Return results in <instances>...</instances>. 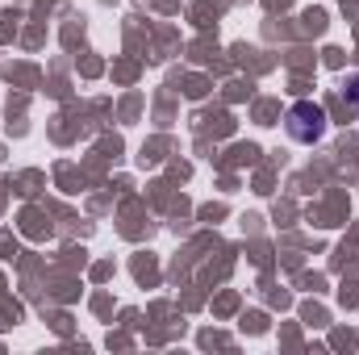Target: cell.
<instances>
[{
    "label": "cell",
    "instance_id": "1",
    "mask_svg": "<svg viewBox=\"0 0 359 355\" xmlns=\"http://www.w3.org/2000/svg\"><path fill=\"white\" fill-rule=\"evenodd\" d=\"M284 134H288L292 142H301V147L322 142V138H326V109L313 105V100L288 105V113H284Z\"/></svg>",
    "mask_w": 359,
    "mask_h": 355
},
{
    "label": "cell",
    "instance_id": "2",
    "mask_svg": "<svg viewBox=\"0 0 359 355\" xmlns=\"http://www.w3.org/2000/svg\"><path fill=\"white\" fill-rule=\"evenodd\" d=\"M343 96H347L351 105H359V72H355V76H347V80H343Z\"/></svg>",
    "mask_w": 359,
    "mask_h": 355
}]
</instances>
